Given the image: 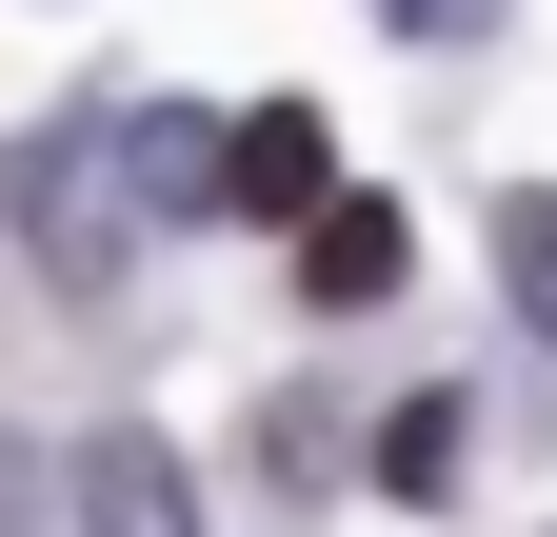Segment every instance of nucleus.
Wrapping results in <instances>:
<instances>
[{
    "mask_svg": "<svg viewBox=\"0 0 557 537\" xmlns=\"http://www.w3.org/2000/svg\"><path fill=\"white\" fill-rule=\"evenodd\" d=\"M0 220H21L40 239V279H120V259H139V199H120V120H60V140H21V160H0Z\"/></svg>",
    "mask_w": 557,
    "mask_h": 537,
    "instance_id": "f257e3e1",
    "label": "nucleus"
},
{
    "mask_svg": "<svg viewBox=\"0 0 557 537\" xmlns=\"http://www.w3.org/2000/svg\"><path fill=\"white\" fill-rule=\"evenodd\" d=\"M60 517H81V537H199V498H180V458L139 438V419H100L81 458H60Z\"/></svg>",
    "mask_w": 557,
    "mask_h": 537,
    "instance_id": "f03ea898",
    "label": "nucleus"
},
{
    "mask_svg": "<svg viewBox=\"0 0 557 537\" xmlns=\"http://www.w3.org/2000/svg\"><path fill=\"white\" fill-rule=\"evenodd\" d=\"M319 179H338V140L299 100H239L220 120V220H319Z\"/></svg>",
    "mask_w": 557,
    "mask_h": 537,
    "instance_id": "7ed1b4c3",
    "label": "nucleus"
},
{
    "mask_svg": "<svg viewBox=\"0 0 557 537\" xmlns=\"http://www.w3.org/2000/svg\"><path fill=\"white\" fill-rule=\"evenodd\" d=\"M398 259H418V239H398V199H319V220H299V279H319L338 319L398 299Z\"/></svg>",
    "mask_w": 557,
    "mask_h": 537,
    "instance_id": "20e7f679",
    "label": "nucleus"
},
{
    "mask_svg": "<svg viewBox=\"0 0 557 537\" xmlns=\"http://www.w3.org/2000/svg\"><path fill=\"white\" fill-rule=\"evenodd\" d=\"M498 299L557 339V199H498Z\"/></svg>",
    "mask_w": 557,
    "mask_h": 537,
    "instance_id": "39448f33",
    "label": "nucleus"
},
{
    "mask_svg": "<svg viewBox=\"0 0 557 537\" xmlns=\"http://www.w3.org/2000/svg\"><path fill=\"white\" fill-rule=\"evenodd\" d=\"M379 478H398V498H438V478H458V398H418V419L379 438Z\"/></svg>",
    "mask_w": 557,
    "mask_h": 537,
    "instance_id": "423d86ee",
    "label": "nucleus"
},
{
    "mask_svg": "<svg viewBox=\"0 0 557 537\" xmlns=\"http://www.w3.org/2000/svg\"><path fill=\"white\" fill-rule=\"evenodd\" d=\"M21 517H40V458H21V438H0V537H21Z\"/></svg>",
    "mask_w": 557,
    "mask_h": 537,
    "instance_id": "0eeeda50",
    "label": "nucleus"
}]
</instances>
